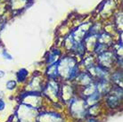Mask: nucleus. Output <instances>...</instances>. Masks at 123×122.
Returning <instances> with one entry per match:
<instances>
[{"mask_svg": "<svg viewBox=\"0 0 123 122\" xmlns=\"http://www.w3.org/2000/svg\"><path fill=\"white\" fill-rule=\"evenodd\" d=\"M59 76L63 77L68 80H73L79 74V67L76 60L71 57H66L57 63Z\"/></svg>", "mask_w": 123, "mask_h": 122, "instance_id": "nucleus-1", "label": "nucleus"}, {"mask_svg": "<svg viewBox=\"0 0 123 122\" xmlns=\"http://www.w3.org/2000/svg\"><path fill=\"white\" fill-rule=\"evenodd\" d=\"M3 55H4V56H5V57H6V56H8V58H9V60H11V59H12V56H11V55H8V53L6 52V51H4Z\"/></svg>", "mask_w": 123, "mask_h": 122, "instance_id": "nucleus-19", "label": "nucleus"}, {"mask_svg": "<svg viewBox=\"0 0 123 122\" xmlns=\"http://www.w3.org/2000/svg\"><path fill=\"white\" fill-rule=\"evenodd\" d=\"M38 122H62V118L58 113L46 111L39 114L37 116Z\"/></svg>", "mask_w": 123, "mask_h": 122, "instance_id": "nucleus-7", "label": "nucleus"}, {"mask_svg": "<svg viewBox=\"0 0 123 122\" xmlns=\"http://www.w3.org/2000/svg\"><path fill=\"white\" fill-rule=\"evenodd\" d=\"M96 91H97V90H96V85L92 83V84H90V85H86V87H84V90H83V92H82V94H83V95L85 97H88L89 95H93V94L95 93Z\"/></svg>", "mask_w": 123, "mask_h": 122, "instance_id": "nucleus-14", "label": "nucleus"}, {"mask_svg": "<svg viewBox=\"0 0 123 122\" xmlns=\"http://www.w3.org/2000/svg\"><path fill=\"white\" fill-rule=\"evenodd\" d=\"M73 96V89L71 85H62V89L60 90V98L64 102H70Z\"/></svg>", "mask_w": 123, "mask_h": 122, "instance_id": "nucleus-9", "label": "nucleus"}, {"mask_svg": "<svg viewBox=\"0 0 123 122\" xmlns=\"http://www.w3.org/2000/svg\"><path fill=\"white\" fill-rule=\"evenodd\" d=\"M44 95L53 102H57L60 98V87L55 80H50L43 88Z\"/></svg>", "mask_w": 123, "mask_h": 122, "instance_id": "nucleus-5", "label": "nucleus"}, {"mask_svg": "<svg viewBox=\"0 0 123 122\" xmlns=\"http://www.w3.org/2000/svg\"><path fill=\"white\" fill-rule=\"evenodd\" d=\"M70 109L73 117L77 119H84L87 115L88 106L85 99L74 97L70 101Z\"/></svg>", "mask_w": 123, "mask_h": 122, "instance_id": "nucleus-2", "label": "nucleus"}, {"mask_svg": "<svg viewBox=\"0 0 123 122\" xmlns=\"http://www.w3.org/2000/svg\"><path fill=\"white\" fill-rule=\"evenodd\" d=\"M4 75H5V72H4L3 70H0V78H3Z\"/></svg>", "mask_w": 123, "mask_h": 122, "instance_id": "nucleus-20", "label": "nucleus"}, {"mask_svg": "<svg viewBox=\"0 0 123 122\" xmlns=\"http://www.w3.org/2000/svg\"><path fill=\"white\" fill-rule=\"evenodd\" d=\"M46 72H47V75L51 79H55L57 77H59L58 70H57V63L50 65Z\"/></svg>", "mask_w": 123, "mask_h": 122, "instance_id": "nucleus-13", "label": "nucleus"}, {"mask_svg": "<svg viewBox=\"0 0 123 122\" xmlns=\"http://www.w3.org/2000/svg\"><path fill=\"white\" fill-rule=\"evenodd\" d=\"M76 82L80 85L86 87V85H90L93 83V77L87 72H83V73L78 74V76L76 77Z\"/></svg>", "mask_w": 123, "mask_h": 122, "instance_id": "nucleus-8", "label": "nucleus"}, {"mask_svg": "<svg viewBox=\"0 0 123 122\" xmlns=\"http://www.w3.org/2000/svg\"><path fill=\"white\" fill-rule=\"evenodd\" d=\"M61 55V53L59 50H55V51H52V52L49 54V56L47 58V63H48V66L52 65V64H55L56 61L59 60V57Z\"/></svg>", "mask_w": 123, "mask_h": 122, "instance_id": "nucleus-11", "label": "nucleus"}, {"mask_svg": "<svg viewBox=\"0 0 123 122\" xmlns=\"http://www.w3.org/2000/svg\"><path fill=\"white\" fill-rule=\"evenodd\" d=\"M101 97H102V95L96 91L95 93H94L93 95H89L88 97H86V99L85 101H86L87 106H93V105H95V104H98Z\"/></svg>", "mask_w": 123, "mask_h": 122, "instance_id": "nucleus-10", "label": "nucleus"}, {"mask_svg": "<svg viewBox=\"0 0 123 122\" xmlns=\"http://www.w3.org/2000/svg\"><path fill=\"white\" fill-rule=\"evenodd\" d=\"M86 122H98V121H97V120H96L95 118L91 117V118H88V119H86Z\"/></svg>", "mask_w": 123, "mask_h": 122, "instance_id": "nucleus-18", "label": "nucleus"}, {"mask_svg": "<svg viewBox=\"0 0 123 122\" xmlns=\"http://www.w3.org/2000/svg\"><path fill=\"white\" fill-rule=\"evenodd\" d=\"M28 77V70L25 69H22L18 71L17 73V79L19 82H23Z\"/></svg>", "mask_w": 123, "mask_h": 122, "instance_id": "nucleus-15", "label": "nucleus"}, {"mask_svg": "<svg viewBox=\"0 0 123 122\" xmlns=\"http://www.w3.org/2000/svg\"><path fill=\"white\" fill-rule=\"evenodd\" d=\"M37 110L33 107L28 106L22 104L20 106L16 115V118L20 122H35V119H37Z\"/></svg>", "mask_w": 123, "mask_h": 122, "instance_id": "nucleus-3", "label": "nucleus"}, {"mask_svg": "<svg viewBox=\"0 0 123 122\" xmlns=\"http://www.w3.org/2000/svg\"><path fill=\"white\" fill-rule=\"evenodd\" d=\"M16 85H17V83L15 80H9L6 83V88L9 89V90H12L16 87Z\"/></svg>", "mask_w": 123, "mask_h": 122, "instance_id": "nucleus-16", "label": "nucleus"}, {"mask_svg": "<svg viewBox=\"0 0 123 122\" xmlns=\"http://www.w3.org/2000/svg\"><path fill=\"white\" fill-rule=\"evenodd\" d=\"M122 101V87L120 86H112L111 91L107 94L106 104L111 109H118L121 104Z\"/></svg>", "mask_w": 123, "mask_h": 122, "instance_id": "nucleus-4", "label": "nucleus"}, {"mask_svg": "<svg viewBox=\"0 0 123 122\" xmlns=\"http://www.w3.org/2000/svg\"><path fill=\"white\" fill-rule=\"evenodd\" d=\"M115 54L113 52H104L98 55V62L100 63V66L105 68V69H109L112 66L115 61Z\"/></svg>", "mask_w": 123, "mask_h": 122, "instance_id": "nucleus-6", "label": "nucleus"}, {"mask_svg": "<svg viewBox=\"0 0 123 122\" xmlns=\"http://www.w3.org/2000/svg\"><path fill=\"white\" fill-rule=\"evenodd\" d=\"M5 107H6V104H5V102L2 100V99H0V111L1 110H3L5 109Z\"/></svg>", "mask_w": 123, "mask_h": 122, "instance_id": "nucleus-17", "label": "nucleus"}, {"mask_svg": "<svg viewBox=\"0 0 123 122\" xmlns=\"http://www.w3.org/2000/svg\"><path fill=\"white\" fill-rule=\"evenodd\" d=\"M111 79L112 81V83L117 85V86L122 87V72L121 71L114 72L111 76Z\"/></svg>", "mask_w": 123, "mask_h": 122, "instance_id": "nucleus-12", "label": "nucleus"}]
</instances>
